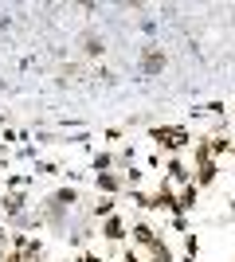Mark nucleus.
<instances>
[{
    "instance_id": "obj_1",
    "label": "nucleus",
    "mask_w": 235,
    "mask_h": 262,
    "mask_svg": "<svg viewBox=\"0 0 235 262\" xmlns=\"http://www.w3.org/2000/svg\"><path fill=\"white\" fill-rule=\"evenodd\" d=\"M78 204H82V196H78V188H75V184L55 188V192H51V196L39 204L44 227H51V231H71V215H75Z\"/></svg>"
},
{
    "instance_id": "obj_2",
    "label": "nucleus",
    "mask_w": 235,
    "mask_h": 262,
    "mask_svg": "<svg viewBox=\"0 0 235 262\" xmlns=\"http://www.w3.org/2000/svg\"><path fill=\"white\" fill-rule=\"evenodd\" d=\"M149 141L157 145V153L180 157V149H192V129L188 125H149Z\"/></svg>"
},
{
    "instance_id": "obj_3",
    "label": "nucleus",
    "mask_w": 235,
    "mask_h": 262,
    "mask_svg": "<svg viewBox=\"0 0 235 262\" xmlns=\"http://www.w3.org/2000/svg\"><path fill=\"white\" fill-rule=\"evenodd\" d=\"M98 235H102V243H110V247H125V243H130V219H125V215L102 219Z\"/></svg>"
},
{
    "instance_id": "obj_4",
    "label": "nucleus",
    "mask_w": 235,
    "mask_h": 262,
    "mask_svg": "<svg viewBox=\"0 0 235 262\" xmlns=\"http://www.w3.org/2000/svg\"><path fill=\"white\" fill-rule=\"evenodd\" d=\"M153 211H165L168 219L180 215V196H177V188L168 184L165 176H161V184H157V192H153Z\"/></svg>"
},
{
    "instance_id": "obj_5",
    "label": "nucleus",
    "mask_w": 235,
    "mask_h": 262,
    "mask_svg": "<svg viewBox=\"0 0 235 262\" xmlns=\"http://www.w3.org/2000/svg\"><path fill=\"white\" fill-rule=\"evenodd\" d=\"M130 239H134V251H153L165 235H161L153 223H145V219H134V223H130Z\"/></svg>"
},
{
    "instance_id": "obj_6",
    "label": "nucleus",
    "mask_w": 235,
    "mask_h": 262,
    "mask_svg": "<svg viewBox=\"0 0 235 262\" xmlns=\"http://www.w3.org/2000/svg\"><path fill=\"white\" fill-rule=\"evenodd\" d=\"M28 192H0V215L8 219V223H16L20 215H28Z\"/></svg>"
},
{
    "instance_id": "obj_7",
    "label": "nucleus",
    "mask_w": 235,
    "mask_h": 262,
    "mask_svg": "<svg viewBox=\"0 0 235 262\" xmlns=\"http://www.w3.org/2000/svg\"><path fill=\"white\" fill-rule=\"evenodd\" d=\"M161 176H165L173 188H184V184H192V164H184V157H168Z\"/></svg>"
},
{
    "instance_id": "obj_8",
    "label": "nucleus",
    "mask_w": 235,
    "mask_h": 262,
    "mask_svg": "<svg viewBox=\"0 0 235 262\" xmlns=\"http://www.w3.org/2000/svg\"><path fill=\"white\" fill-rule=\"evenodd\" d=\"M165 67H168L165 47H145V51H141V63H137V71H141V75H161Z\"/></svg>"
},
{
    "instance_id": "obj_9",
    "label": "nucleus",
    "mask_w": 235,
    "mask_h": 262,
    "mask_svg": "<svg viewBox=\"0 0 235 262\" xmlns=\"http://www.w3.org/2000/svg\"><path fill=\"white\" fill-rule=\"evenodd\" d=\"M98 196H125V176L122 172H94Z\"/></svg>"
},
{
    "instance_id": "obj_10",
    "label": "nucleus",
    "mask_w": 235,
    "mask_h": 262,
    "mask_svg": "<svg viewBox=\"0 0 235 262\" xmlns=\"http://www.w3.org/2000/svg\"><path fill=\"white\" fill-rule=\"evenodd\" d=\"M216 180H220V161H200V164H192V184L200 188H212Z\"/></svg>"
},
{
    "instance_id": "obj_11",
    "label": "nucleus",
    "mask_w": 235,
    "mask_h": 262,
    "mask_svg": "<svg viewBox=\"0 0 235 262\" xmlns=\"http://www.w3.org/2000/svg\"><path fill=\"white\" fill-rule=\"evenodd\" d=\"M78 47H82L87 59H102V55H106V39H102L98 32H82L78 35Z\"/></svg>"
},
{
    "instance_id": "obj_12",
    "label": "nucleus",
    "mask_w": 235,
    "mask_h": 262,
    "mask_svg": "<svg viewBox=\"0 0 235 262\" xmlns=\"http://www.w3.org/2000/svg\"><path fill=\"white\" fill-rule=\"evenodd\" d=\"M114 168H118V153L114 149H98L90 157V172H114Z\"/></svg>"
},
{
    "instance_id": "obj_13",
    "label": "nucleus",
    "mask_w": 235,
    "mask_h": 262,
    "mask_svg": "<svg viewBox=\"0 0 235 262\" xmlns=\"http://www.w3.org/2000/svg\"><path fill=\"white\" fill-rule=\"evenodd\" d=\"M231 133H208V149H212V161H220V157H231Z\"/></svg>"
},
{
    "instance_id": "obj_14",
    "label": "nucleus",
    "mask_w": 235,
    "mask_h": 262,
    "mask_svg": "<svg viewBox=\"0 0 235 262\" xmlns=\"http://www.w3.org/2000/svg\"><path fill=\"white\" fill-rule=\"evenodd\" d=\"M110 215H118V196H98V204L90 208V219H110Z\"/></svg>"
},
{
    "instance_id": "obj_15",
    "label": "nucleus",
    "mask_w": 235,
    "mask_h": 262,
    "mask_svg": "<svg viewBox=\"0 0 235 262\" xmlns=\"http://www.w3.org/2000/svg\"><path fill=\"white\" fill-rule=\"evenodd\" d=\"M177 196H180V215H188V211H196L200 188H196V184H184V188H177Z\"/></svg>"
},
{
    "instance_id": "obj_16",
    "label": "nucleus",
    "mask_w": 235,
    "mask_h": 262,
    "mask_svg": "<svg viewBox=\"0 0 235 262\" xmlns=\"http://www.w3.org/2000/svg\"><path fill=\"white\" fill-rule=\"evenodd\" d=\"M180 239H184V254H180V262H196V254H200V239H196V231L180 235Z\"/></svg>"
},
{
    "instance_id": "obj_17",
    "label": "nucleus",
    "mask_w": 235,
    "mask_h": 262,
    "mask_svg": "<svg viewBox=\"0 0 235 262\" xmlns=\"http://www.w3.org/2000/svg\"><path fill=\"white\" fill-rule=\"evenodd\" d=\"M24 262H44V239H39V235L28 239V247H24Z\"/></svg>"
},
{
    "instance_id": "obj_18",
    "label": "nucleus",
    "mask_w": 235,
    "mask_h": 262,
    "mask_svg": "<svg viewBox=\"0 0 235 262\" xmlns=\"http://www.w3.org/2000/svg\"><path fill=\"white\" fill-rule=\"evenodd\" d=\"M63 168H59L55 161H35V168H32V176H59Z\"/></svg>"
},
{
    "instance_id": "obj_19",
    "label": "nucleus",
    "mask_w": 235,
    "mask_h": 262,
    "mask_svg": "<svg viewBox=\"0 0 235 262\" xmlns=\"http://www.w3.org/2000/svg\"><path fill=\"white\" fill-rule=\"evenodd\" d=\"M125 188H141V180H145V172H137V168H125Z\"/></svg>"
},
{
    "instance_id": "obj_20",
    "label": "nucleus",
    "mask_w": 235,
    "mask_h": 262,
    "mask_svg": "<svg viewBox=\"0 0 235 262\" xmlns=\"http://www.w3.org/2000/svg\"><path fill=\"white\" fill-rule=\"evenodd\" d=\"M168 223H173V231H177V235H188V215H177V219H168Z\"/></svg>"
},
{
    "instance_id": "obj_21",
    "label": "nucleus",
    "mask_w": 235,
    "mask_h": 262,
    "mask_svg": "<svg viewBox=\"0 0 235 262\" xmlns=\"http://www.w3.org/2000/svg\"><path fill=\"white\" fill-rule=\"evenodd\" d=\"M118 262H145V258H141V251H134V247H125V251H122V258H118Z\"/></svg>"
},
{
    "instance_id": "obj_22",
    "label": "nucleus",
    "mask_w": 235,
    "mask_h": 262,
    "mask_svg": "<svg viewBox=\"0 0 235 262\" xmlns=\"http://www.w3.org/2000/svg\"><path fill=\"white\" fill-rule=\"evenodd\" d=\"M0 262H24V251H12L8 247V251H0Z\"/></svg>"
},
{
    "instance_id": "obj_23",
    "label": "nucleus",
    "mask_w": 235,
    "mask_h": 262,
    "mask_svg": "<svg viewBox=\"0 0 235 262\" xmlns=\"http://www.w3.org/2000/svg\"><path fill=\"white\" fill-rule=\"evenodd\" d=\"M71 262H102V254H94V251H82V254H75Z\"/></svg>"
},
{
    "instance_id": "obj_24",
    "label": "nucleus",
    "mask_w": 235,
    "mask_h": 262,
    "mask_svg": "<svg viewBox=\"0 0 235 262\" xmlns=\"http://www.w3.org/2000/svg\"><path fill=\"white\" fill-rule=\"evenodd\" d=\"M102 137H106V141H122V129H118V125H110V129H102Z\"/></svg>"
},
{
    "instance_id": "obj_25",
    "label": "nucleus",
    "mask_w": 235,
    "mask_h": 262,
    "mask_svg": "<svg viewBox=\"0 0 235 262\" xmlns=\"http://www.w3.org/2000/svg\"><path fill=\"white\" fill-rule=\"evenodd\" d=\"M4 247H12V227H0V251Z\"/></svg>"
},
{
    "instance_id": "obj_26",
    "label": "nucleus",
    "mask_w": 235,
    "mask_h": 262,
    "mask_svg": "<svg viewBox=\"0 0 235 262\" xmlns=\"http://www.w3.org/2000/svg\"><path fill=\"white\" fill-rule=\"evenodd\" d=\"M227 211H231V215H235V200H227Z\"/></svg>"
},
{
    "instance_id": "obj_27",
    "label": "nucleus",
    "mask_w": 235,
    "mask_h": 262,
    "mask_svg": "<svg viewBox=\"0 0 235 262\" xmlns=\"http://www.w3.org/2000/svg\"><path fill=\"white\" fill-rule=\"evenodd\" d=\"M4 90H8V82H4V78H0V94H4Z\"/></svg>"
},
{
    "instance_id": "obj_28",
    "label": "nucleus",
    "mask_w": 235,
    "mask_h": 262,
    "mask_svg": "<svg viewBox=\"0 0 235 262\" xmlns=\"http://www.w3.org/2000/svg\"><path fill=\"white\" fill-rule=\"evenodd\" d=\"M231 161H235V145H231Z\"/></svg>"
},
{
    "instance_id": "obj_29",
    "label": "nucleus",
    "mask_w": 235,
    "mask_h": 262,
    "mask_svg": "<svg viewBox=\"0 0 235 262\" xmlns=\"http://www.w3.org/2000/svg\"><path fill=\"white\" fill-rule=\"evenodd\" d=\"M145 262H157V258H145Z\"/></svg>"
},
{
    "instance_id": "obj_30",
    "label": "nucleus",
    "mask_w": 235,
    "mask_h": 262,
    "mask_svg": "<svg viewBox=\"0 0 235 262\" xmlns=\"http://www.w3.org/2000/svg\"><path fill=\"white\" fill-rule=\"evenodd\" d=\"M0 192H4V184H0Z\"/></svg>"
}]
</instances>
